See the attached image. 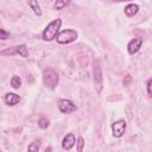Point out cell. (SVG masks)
Returning a JSON list of instances; mask_svg holds the SVG:
<instances>
[{
    "mask_svg": "<svg viewBox=\"0 0 152 152\" xmlns=\"http://www.w3.org/2000/svg\"><path fill=\"white\" fill-rule=\"evenodd\" d=\"M131 81H132V77H131V75H125L124 76V86L125 87H127V86H129V83H131Z\"/></svg>",
    "mask_w": 152,
    "mask_h": 152,
    "instance_id": "d6986e66",
    "label": "cell"
},
{
    "mask_svg": "<svg viewBox=\"0 0 152 152\" xmlns=\"http://www.w3.org/2000/svg\"><path fill=\"white\" fill-rule=\"evenodd\" d=\"M76 145H77V152H82V150H83V147H84V139H83L82 137H80V138L77 139Z\"/></svg>",
    "mask_w": 152,
    "mask_h": 152,
    "instance_id": "e0dca14e",
    "label": "cell"
},
{
    "mask_svg": "<svg viewBox=\"0 0 152 152\" xmlns=\"http://www.w3.org/2000/svg\"><path fill=\"white\" fill-rule=\"evenodd\" d=\"M125 14L127 15V17H133V15H135L137 13H138V11H139V6L137 5V4H128L126 7H125Z\"/></svg>",
    "mask_w": 152,
    "mask_h": 152,
    "instance_id": "8fae6325",
    "label": "cell"
},
{
    "mask_svg": "<svg viewBox=\"0 0 152 152\" xmlns=\"http://www.w3.org/2000/svg\"><path fill=\"white\" fill-rule=\"evenodd\" d=\"M0 55L1 56H6V55H20L21 57H27L28 56V51H27V48L25 44H20V45H17V46H12V48H8V49H5L2 51H0Z\"/></svg>",
    "mask_w": 152,
    "mask_h": 152,
    "instance_id": "277c9868",
    "label": "cell"
},
{
    "mask_svg": "<svg viewBox=\"0 0 152 152\" xmlns=\"http://www.w3.org/2000/svg\"><path fill=\"white\" fill-rule=\"evenodd\" d=\"M75 144H76V138H75V135L72 133H68L62 140V147L64 150H66V151L71 150L75 146Z\"/></svg>",
    "mask_w": 152,
    "mask_h": 152,
    "instance_id": "9c48e42d",
    "label": "cell"
},
{
    "mask_svg": "<svg viewBox=\"0 0 152 152\" xmlns=\"http://www.w3.org/2000/svg\"><path fill=\"white\" fill-rule=\"evenodd\" d=\"M58 81H59V76L56 70H53L52 68H46L43 70V82L46 88L55 89L58 84Z\"/></svg>",
    "mask_w": 152,
    "mask_h": 152,
    "instance_id": "7a4b0ae2",
    "label": "cell"
},
{
    "mask_svg": "<svg viewBox=\"0 0 152 152\" xmlns=\"http://www.w3.org/2000/svg\"><path fill=\"white\" fill-rule=\"evenodd\" d=\"M51 150H52L51 147H46V148H45V152H51Z\"/></svg>",
    "mask_w": 152,
    "mask_h": 152,
    "instance_id": "44dd1931",
    "label": "cell"
},
{
    "mask_svg": "<svg viewBox=\"0 0 152 152\" xmlns=\"http://www.w3.org/2000/svg\"><path fill=\"white\" fill-rule=\"evenodd\" d=\"M69 4H70V1H68V0H57V1L53 4V7H55L56 10H63V8L66 7Z\"/></svg>",
    "mask_w": 152,
    "mask_h": 152,
    "instance_id": "9a60e30c",
    "label": "cell"
},
{
    "mask_svg": "<svg viewBox=\"0 0 152 152\" xmlns=\"http://www.w3.org/2000/svg\"><path fill=\"white\" fill-rule=\"evenodd\" d=\"M10 38V33L7 31H5L4 28H0V39L1 40H6Z\"/></svg>",
    "mask_w": 152,
    "mask_h": 152,
    "instance_id": "ac0fdd59",
    "label": "cell"
},
{
    "mask_svg": "<svg viewBox=\"0 0 152 152\" xmlns=\"http://www.w3.org/2000/svg\"><path fill=\"white\" fill-rule=\"evenodd\" d=\"M4 101L8 106H15L20 102V96L17 95L15 93H6L5 97H4Z\"/></svg>",
    "mask_w": 152,
    "mask_h": 152,
    "instance_id": "30bf717a",
    "label": "cell"
},
{
    "mask_svg": "<svg viewBox=\"0 0 152 152\" xmlns=\"http://www.w3.org/2000/svg\"><path fill=\"white\" fill-rule=\"evenodd\" d=\"M0 152H1V151H0Z\"/></svg>",
    "mask_w": 152,
    "mask_h": 152,
    "instance_id": "7402d4cb",
    "label": "cell"
},
{
    "mask_svg": "<svg viewBox=\"0 0 152 152\" xmlns=\"http://www.w3.org/2000/svg\"><path fill=\"white\" fill-rule=\"evenodd\" d=\"M28 6L32 8V11L34 12V14H36V15H38V17H40V15H42V10H40V6H39L38 1L32 0V1H30V2H28Z\"/></svg>",
    "mask_w": 152,
    "mask_h": 152,
    "instance_id": "7c38bea8",
    "label": "cell"
},
{
    "mask_svg": "<svg viewBox=\"0 0 152 152\" xmlns=\"http://www.w3.org/2000/svg\"><path fill=\"white\" fill-rule=\"evenodd\" d=\"M126 129V121L125 120H118L114 124H112V132L115 138H121Z\"/></svg>",
    "mask_w": 152,
    "mask_h": 152,
    "instance_id": "52a82bcc",
    "label": "cell"
},
{
    "mask_svg": "<svg viewBox=\"0 0 152 152\" xmlns=\"http://www.w3.org/2000/svg\"><path fill=\"white\" fill-rule=\"evenodd\" d=\"M141 44H142V39L141 38H133L128 45H127V51L129 55H134L139 51V49L141 48Z\"/></svg>",
    "mask_w": 152,
    "mask_h": 152,
    "instance_id": "ba28073f",
    "label": "cell"
},
{
    "mask_svg": "<svg viewBox=\"0 0 152 152\" xmlns=\"http://www.w3.org/2000/svg\"><path fill=\"white\" fill-rule=\"evenodd\" d=\"M77 37H78V33L76 30L66 28V30L58 32V34L56 36V39H57V43L59 44H69V43L75 42Z\"/></svg>",
    "mask_w": 152,
    "mask_h": 152,
    "instance_id": "3957f363",
    "label": "cell"
},
{
    "mask_svg": "<svg viewBox=\"0 0 152 152\" xmlns=\"http://www.w3.org/2000/svg\"><path fill=\"white\" fill-rule=\"evenodd\" d=\"M49 125H50V122H49V120H48L46 118H40V119L38 120V126H39L42 129L48 128V127H49Z\"/></svg>",
    "mask_w": 152,
    "mask_h": 152,
    "instance_id": "2e32d148",
    "label": "cell"
},
{
    "mask_svg": "<svg viewBox=\"0 0 152 152\" xmlns=\"http://www.w3.org/2000/svg\"><path fill=\"white\" fill-rule=\"evenodd\" d=\"M61 25H62V20L61 19H55L52 20L50 24H48V26L44 28L43 31V34H42V38L45 40V42H51L52 39L56 38V36L58 34V31L61 28Z\"/></svg>",
    "mask_w": 152,
    "mask_h": 152,
    "instance_id": "6da1fadb",
    "label": "cell"
},
{
    "mask_svg": "<svg viewBox=\"0 0 152 152\" xmlns=\"http://www.w3.org/2000/svg\"><path fill=\"white\" fill-rule=\"evenodd\" d=\"M94 82H95V87L97 89V91L100 93L102 90V71H101V66L99 61L94 62Z\"/></svg>",
    "mask_w": 152,
    "mask_h": 152,
    "instance_id": "8992f818",
    "label": "cell"
},
{
    "mask_svg": "<svg viewBox=\"0 0 152 152\" xmlns=\"http://www.w3.org/2000/svg\"><path fill=\"white\" fill-rule=\"evenodd\" d=\"M40 147V141L39 140H34L33 142H31L27 147V152H38Z\"/></svg>",
    "mask_w": 152,
    "mask_h": 152,
    "instance_id": "5bb4252c",
    "label": "cell"
},
{
    "mask_svg": "<svg viewBox=\"0 0 152 152\" xmlns=\"http://www.w3.org/2000/svg\"><path fill=\"white\" fill-rule=\"evenodd\" d=\"M11 86H12V88H14V89H19L20 86H21V78H20L19 76L14 75V76L11 78Z\"/></svg>",
    "mask_w": 152,
    "mask_h": 152,
    "instance_id": "4fadbf2b",
    "label": "cell"
},
{
    "mask_svg": "<svg viewBox=\"0 0 152 152\" xmlns=\"http://www.w3.org/2000/svg\"><path fill=\"white\" fill-rule=\"evenodd\" d=\"M151 83H152V80H151V78H148V80H147L146 86H147V94H148V96H150V97L152 96V93H151Z\"/></svg>",
    "mask_w": 152,
    "mask_h": 152,
    "instance_id": "ffe728a7",
    "label": "cell"
},
{
    "mask_svg": "<svg viewBox=\"0 0 152 152\" xmlns=\"http://www.w3.org/2000/svg\"><path fill=\"white\" fill-rule=\"evenodd\" d=\"M58 109L62 113L68 114V113H71V112L77 110V107H76V104L72 101H70L68 99H61L58 101Z\"/></svg>",
    "mask_w": 152,
    "mask_h": 152,
    "instance_id": "5b68a950",
    "label": "cell"
}]
</instances>
